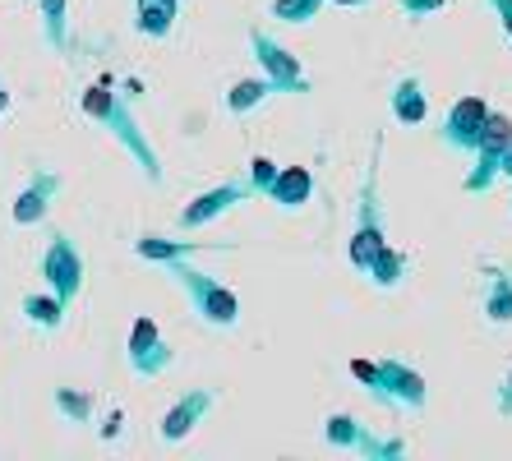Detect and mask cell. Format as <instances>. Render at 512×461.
Here are the masks:
<instances>
[{
	"mask_svg": "<svg viewBox=\"0 0 512 461\" xmlns=\"http://www.w3.org/2000/svg\"><path fill=\"white\" fill-rule=\"evenodd\" d=\"M37 19H42L47 47L65 51V42H70V0H37Z\"/></svg>",
	"mask_w": 512,
	"mask_h": 461,
	"instance_id": "cell-22",
	"label": "cell"
},
{
	"mask_svg": "<svg viewBox=\"0 0 512 461\" xmlns=\"http://www.w3.org/2000/svg\"><path fill=\"white\" fill-rule=\"evenodd\" d=\"M125 365H130L134 379H162V374L176 365V346L162 337V328H157L148 314H139V319L130 323V337H125Z\"/></svg>",
	"mask_w": 512,
	"mask_h": 461,
	"instance_id": "cell-9",
	"label": "cell"
},
{
	"mask_svg": "<svg viewBox=\"0 0 512 461\" xmlns=\"http://www.w3.org/2000/svg\"><path fill=\"white\" fill-rule=\"evenodd\" d=\"M489 10H494V19H499L503 37H508V47H512V0H485Z\"/></svg>",
	"mask_w": 512,
	"mask_h": 461,
	"instance_id": "cell-28",
	"label": "cell"
},
{
	"mask_svg": "<svg viewBox=\"0 0 512 461\" xmlns=\"http://www.w3.org/2000/svg\"><path fill=\"white\" fill-rule=\"evenodd\" d=\"M213 406H217V392L213 388H190L167 415H162V420H157V438H162V443H171V448H176V443H185V438L203 425V415L213 411Z\"/></svg>",
	"mask_w": 512,
	"mask_h": 461,
	"instance_id": "cell-12",
	"label": "cell"
},
{
	"mask_svg": "<svg viewBox=\"0 0 512 461\" xmlns=\"http://www.w3.org/2000/svg\"><path fill=\"white\" fill-rule=\"evenodd\" d=\"M351 379L370 392L379 406H388V411L420 415L425 402H429L425 374L411 369L406 360H393V355H383V360H351Z\"/></svg>",
	"mask_w": 512,
	"mask_h": 461,
	"instance_id": "cell-2",
	"label": "cell"
},
{
	"mask_svg": "<svg viewBox=\"0 0 512 461\" xmlns=\"http://www.w3.org/2000/svg\"><path fill=\"white\" fill-rule=\"evenodd\" d=\"M79 107H84L88 120H97V125H102V130H107L111 139H116L120 148L134 157V166L143 171V180H148V185H162V153L153 148L148 130L139 125V116H134L130 102H125L116 88H102V83H93V88H84Z\"/></svg>",
	"mask_w": 512,
	"mask_h": 461,
	"instance_id": "cell-1",
	"label": "cell"
},
{
	"mask_svg": "<svg viewBox=\"0 0 512 461\" xmlns=\"http://www.w3.org/2000/svg\"><path fill=\"white\" fill-rule=\"evenodd\" d=\"M120 425H125V415L111 411V415H107V425H102V438H107V443H111V438H120Z\"/></svg>",
	"mask_w": 512,
	"mask_h": 461,
	"instance_id": "cell-29",
	"label": "cell"
},
{
	"mask_svg": "<svg viewBox=\"0 0 512 461\" xmlns=\"http://www.w3.org/2000/svg\"><path fill=\"white\" fill-rule=\"evenodd\" d=\"M328 5H346V10H365V5H374V0H328Z\"/></svg>",
	"mask_w": 512,
	"mask_h": 461,
	"instance_id": "cell-30",
	"label": "cell"
},
{
	"mask_svg": "<svg viewBox=\"0 0 512 461\" xmlns=\"http://www.w3.org/2000/svg\"><path fill=\"white\" fill-rule=\"evenodd\" d=\"M60 190H65V180H60L56 171H33V180L19 190V199H14V208H10L14 226H42Z\"/></svg>",
	"mask_w": 512,
	"mask_h": 461,
	"instance_id": "cell-13",
	"label": "cell"
},
{
	"mask_svg": "<svg viewBox=\"0 0 512 461\" xmlns=\"http://www.w3.org/2000/svg\"><path fill=\"white\" fill-rule=\"evenodd\" d=\"M411 277V259H406L397 245H379L374 249L370 268H365V282L374 286V291H397V286Z\"/></svg>",
	"mask_w": 512,
	"mask_h": 461,
	"instance_id": "cell-17",
	"label": "cell"
},
{
	"mask_svg": "<svg viewBox=\"0 0 512 461\" xmlns=\"http://www.w3.org/2000/svg\"><path fill=\"white\" fill-rule=\"evenodd\" d=\"M503 176L512 180V148H508V153H503Z\"/></svg>",
	"mask_w": 512,
	"mask_h": 461,
	"instance_id": "cell-31",
	"label": "cell"
},
{
	"mask_svg": "<svg viewBox=\"0 0 512 461\" xmlns=\"http://www.w3.org/2000/svg\"><path fill=\"white\" fill-rule=\"evenodd\" d=\"M176 19H180V5H162V0H134V28H139L143 37H153V42H162V37L176 33Z\"/></svg>",
	"mask_w": 512,
	"mask_h": 461,
	"instance_id": "cell-21",
	"label": "cell"
},
{
	"mask_svg": "<svg viewBox=\"0 0 512 461\" xmlns=\"http://www.w3.org/2000/svg\"><path fill=\"white\" fill-rule=\"evenodd\" d=\"M263 199L277 203L282 213H300V208L314 199L310 166H277V176H273V185H268V194H263Z\"/></svg>",
	"mask_w": 512,
	"mask_h": 461,
	"instance_id": "cell-15",
	"label": "cell"
},
{
	"mask_svg": "<svg viewBox=\"0 0 512 461\" xmlns=\"http://www.w3.org/2000/svg\"><path fill=\"white\" fill-rule=\"evenodd\" d=\"M273 83L263 79V74H250V79H236L227 88V111L236 120H245V116H254V111H263L268 102H273Z\"/></svg>",
	"mask_w": 512,
	"mask_h": 461,
	"instance_id": "cell-18",
	"label": "cell"
},
{
	"mask_svg": "<svg viewBox=\"0 0 512 461\" xmlns=\"http://www.w3.org/2000/svg\"><path fill=\"white\" fill-rule=\"evenodd\" d=\"M273 176H277V162L273 157H250V171H245V180L254 185V194H268V185H273Z\"/></svg>",
	"mask_w": 512,
	"mask_h": 461,
	"instance_id": "cell-26",
	"label": "cell"
},
{
	"mask_svg": "<svg viewBox=\"0 0 512 461\" xmlns=\"http://www.w3.org/2000/svg\"><path fill=\"white\" fill-rule=\"evenodd\" d=\"M51 406H56V415L65 425H88V420H93V392L88 388H65V383H60V388L51 392Z\"/></svg>",
	"mask_w": 512,
	"mask_h": 461,
	"instance_id": "cell-23",
	"label": "cell"
},
{
	"mask_svg": "<svg viewBox=\"0 0 512 461\" xmlns=\"http://www.w3.org/2000/svg\"><path fill=\"white\" fill-rule=\"evenodd\" d=\"M199 240H176V236H157V231H143V236H134V254L148 263H176V259H190V254H199Z\"/></svg>",
	"mask_w": 512,
	"mask_h": 461,
	"instance_id": "cell-19",
	"label": "cell"
},
{
	"mask_svg": "<svg viewBox=\"0 0 512 461\" xmlns=\"http://www.w3.org/2000/svg\"><path fill=\"white\" fill-rule=\"evenodd\" d=\"M453 5V0H397V10L411 19V24H425V19H434V14H443Z\"/></svg>",
	"mask_w": 512,
	"mask_h": 461,
	"instance_id": "cell-25",
	"label": "cell"
},
{
	"mask_svg": "<svg viewBox=\"0 0 512 461\" xmlns=\"http://www.w3.org/2000/svg\"><path fill=\"white\" fill-rule=\"evenodd\" d=\"M508 148H512V116L489 107L480 143H476V153H471V171L462 176V190L466 194H485L489 185L503 176V153H508Z\"/></svg>",
	"mask_w": 512,
	"mask_h": 461,
	"instance_id": "cell-7",
	"label": "cell"
},
{
	"mask_svg": "<svg viewBox=\"0 0 512 461\" xmlns=\"http://www.w3.org/2000/svg\"><path fill=\"white\" fill-rule=\"evenodd\" d=\"M250 199H259V194H254V185L245 176L222 180V185L194 194V199L180 208V213H176V231H199V226H208V222H217V217H227V213H236V208H245Z\"/></svg>",
	"mask_w": 512,
	"mask_h": 461,
	"instance_id": "cell-10",
	"label": "cell"
},
{
	"mask_svg": "<svg viewBox=\"0 0 512 461\" xmlns=\"http://www.w3.org/2000/svg\"><path fill=\"white\" fill-rule=\"evenodd\" d=\"M388 116L397 120V125H425L429 120V93H425V79L420 74H402V79L393 83V93H388Z\"/></svg>",
	"mask_w": 512,
	"mask_h": 461,
	"instance_id": "cell-14",
	"label": "cell"
},
{
	"mask_svg": "<svg viewBox=\"0 0 512 461\" xmlns=\"http://www.w3.org/2000/svg\"><path fill=\"white\" fill-rule=\"evenodd\" d=\"M485 116H489V102H485V97H476V93L457 97L453 107H448V116L439 120L443 148H453V153L471 157V153H476V143H480V130H485Z\"/></svg>",
	"mask_w": 512,
	"mask_h": 461,
	"instance_id": "cell-11",
	"label": "cell"
},
{
	"mask_svg": "<svg viewBox=\"0 0 512 461\" xmlns=\"http://www.w3.org/2000/svg\"><path fill=\"white\" fill-rule=\"evenodd\" d=\"M245 42H250V56L259 60V74L268 83H273V93L277 97H310L314 93V79L310 70L300 65V56L291 47H282L268 28L254 24L250 33H245Z\"/></svg>",
	"mask_w": 512,
	"mask_h": 461,
	"instance_id": "cell-5",
	"label": "cell"
},
{
	"mask_svg": "<svg viewBox=\"0 0 512 461\" xmlns=\"http://www.w3.org/2000/svg\"><path fill=\"white\" fill-rule=\"evenodd\" d=\"M323 443L337 452H356V457H370V461H397L406 457V443L402 438H383L374 434L365 420H356L351 411H333L328 420H323Z\"/></svg>",
	"mask_w": 512,
	"mask_h": 461,
	"instance_id": "cell-6",
	"label": "cell"
},
{
	"mask_svg": "<svg viewBox=\"0 0 512 461\" xmlns=\"http://www.w3.org/2000/svg\"><path fill=\"white\" fill-rule=\"evenodd\" d=\"M19 309H24V319L42 332L65 328V314H70V305H65L56 291H28V296L19 300Z\"/></svg>",
	"mask_w": 512,
	"mask_h": 461,
	"instance_id": "cell-20",
	"label": "cell"
},
{
	"mask_svg": "<svg viewBox=\"0 0 512 461\" xmlns=\"http://www.w3.org/2000/svg\"><path fill=\"white\" fill-rule=\"evenodd\" d=\"M167 277L185 291V305H190V314L203 323V328L231 332L240 323V296L227 282H217L213 272L194 268L190 259H176V263H167Z\"/></svg>",
	"mask_w": 512,
	"mask_h": 461,
	"instance_id": "cell-3",
	"label": "cell"
},
{
	"mask_svg": "<svg viewBox=\"0 0 512 461\" xmlns=\"http://www.w3.org/2000/svg\"><path fill=\"white\" fill-rule=\"evenodd\" d=\"M379 153H383V143L374 139V157H370V166H365V176H360L356 231H351V245H346V259H351V268H356L360 277L370 268L374 249L388 245V222H383V194H379Z\"/></svg>",
	"mask_w": 512,
	"mask_h": 461,
	"instance_id": "cell-4",
	"label": "cell"
},
{
	"mask_svg": "<svg viewBox=\"0 0 512 461\" xmlns=\"http://www.w3.org/2000/svg\"><path fill=\"white\" fill-rule=\"evenodd\" d=\"M480 319L489 328H508L512 323V272L508 268H485V286H480Z\"/></svg>",
	"mask_w": 512,
	"mask_h": 461,
	"instance_id": "cell-16",
	"label": "cell"
},
{
	"mask_svg": "<svg viewBox=\"0 0 512 461\" xmlns=\"http://www.w3.org/2000/svg\"><path fill=\"white\" fill-rule=\"evenodd\" d=\"M323 5H328V0H273L268 14H273L277 24H286V28H305V24H314V19L323 14Z\"/></svg>",
	"mask_w": 512,
	"mask_h": 461,
	"instance_id": "cell-24",
	"label": "cell"
},
{
	"mask_svg": "<svg viewBox=\"0 0 512 461\" xmlns=\"http://www.w3.org/2000/svg\"><path fill=\"white\" fill-rule=\"evenodd\" d=\"M494 411H499L503 420H512V365H508V374L499 379V392H494Z\"/></svg>",
	"mask_w": 512,
	"mask_h": 461,
	"instance_id": "cell-27",
	"label": "cell"
},
{
	"mask_svg": "<svg viewBox=\"0 0 512 461\" xmlns=\"http://www.w3.org/2000/svg\"><path fill=\"white\" fill-rule=\"evenodd\" d=\"M42 282H47V291H56L65 305H74V300L84 296L88 259H84V249L74 245L65 231H51L47 249H42Z\"/></svg>",
	"mask_w": 512,
	"mask_h": 461,
	"instance_id": "cell-8",
	"label": "cell"
}]
</instances>
